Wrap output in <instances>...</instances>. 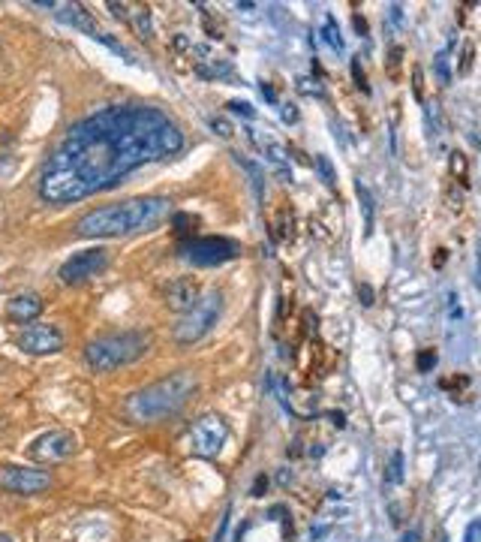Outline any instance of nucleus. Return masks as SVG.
I'll return each mask as SVG.
<instances>
[{
	"instance_id": "1",
	"label": "nucleus",
	"mask_w": 481,
	"mask_h": 542,
	"mask_svg": "<svg viewBox=\"0 0 481 542\" xmlns=\"http://www.w3.org/2000/svg\"><path fill=\"white\" fill-rule=\"evenodd\" d=\"M184 148V133L153 106H109L66 130L40 172L48 205L82 202L112 190L144 163L169 160Z\"/></svg>"
},
{
	"instance_id": "2",
	"label": "nucleus",
	"mask_w": 481,
	"mask_h": 542,
	"mask_svg": "<svg viewBox=\"0 0 481 542\" xmlns=\"http://www.w3.org/2000/svg\"><path fill=\"white\" fill-rule=\"evenodd\" d=\"M169 199L162 196H144V199H127L118 205H105L79 217L75 232L82 239H114V235H130L157 226L169 214Z\"/></svg>"
},
{
	"instance_id": "3",
	"label": "nucleus",
	"mask_w": 481,
	"mask_h": 542,
	"mask_svg": "<svg viewBox=\"0 0 481 542\" xmlns=\"http://www.w3.org/2000/svg\"><path fill=\"white\" fill-rule=\"evenodd\" d=\"M196 386L199 383L190 370H178V374H171V377H162L157 383L144 386L142 392L130 395L127 416L132 422H160V419H166V416H175L192 398Z\"/></svg>"
},
{
	"instance_id": "4",
	"label": "nucleus",
	"mask_w": 481,
	"mask_h": 542,
	"mask_svg": "<svg viewBox=\"0 0 481 542\" xmlns=\"http://www.w3.org/2000/svg\"><path fill=\"white\" fill-rule=\"evenodd\" d=\"M151 347V335L148 331H114V335H102L91 340L84 347V361L88 368L100 370V374H109V370H118L123 365H132L139 361Z\"/></svg>"
},
{
	"instance_id": "5",
	"label": "nucleus",
	"mask_w": 481,
	"mask_h": 542,
	"mask_svg": "<svg viewBox=\"0 0 481 542\" xmlns=\"http://www.w3.org/2000/svg\"><path fill=\"white\" fill-rule=\"evenodd\" d=\"M220 313H223V292H208V296H201L175 326V340L184 347L196 344V340H201L217 326Z\"/></svg>"
},
{
	"instance_id": "6",
	"label": "nucleus",
	"mask_w": 481,
	"mask_h": 542,
	"mask_svg": "<svg viewBox=\"0 0 481 542\" xmlns=\"http://www.w3.org/2000/svg\"><path fill=\"white\" fill-rule=\"evenodd\" d=\"M181 256L192 265H223L229 259H235L240 253V244L232 241V239H223V235H205V239H190V241H181Z\"/></svg>"
},
{
	"instance_id": "7",
	"label": "nucleus",
	"mask_w": 481,
	"mask_h": 542,
	"mask_svg": "<svg viewBox=\"0 0 481 542\" xmlns=\"http://www.w3.org/2000/svg\"><path fill=\"white\" fill-rule=\"evenodd\" d=\"M226 437H229L226 422L220 419V416L208 413V416H201V419L192 422L190 449H192V455H199V458H217L220 449L226 446Z\"/></svg>"
},
{
	"instance_id": "8",
	"label": "nucleus",
	"mask_w": 481,
	"mask_h": 542,
	"mask_svg": "<svg viewBox=\"0 0 481 542\" xmlns=\"http://www.w3.org/2000/svg\"><path fill=\"white\" fill-rule=\"evenodd\" d=\"M105 265H109V250H102V247H93V250H82V253H72L70 259L61 265V271H57V278L63 283H84L96 278Z\"/></svg>"
},
{
	"instance_id": "9",
	"label": "nucleus",
	"mask_w": 481,
	"mask_h": 542,
	"mask_svg": "<svg viewBox=\"0 0 481 542\" xmlns=\"http://www.w3.org/2000/svg\"><path fill=\"white\" fill-rule=\"evenodd\" d=\"M0 488L31 497L45 488H52V476L45 470H31V467H15V464H3L0 467Z\"/></svg>"
},
{
	"instance_id": "10",
	"label": "nucleus",
	"mask_w": 481,
	"mask_h": 542,
	"mask_svg": "<svg viewBox=\"0 0 481 542\" xmlns=\"http://www.w3.org/2000/svg\"><path fill=\"white\" fill-rule=\"evenodd\" d=\"M18 347L31 356H45V353H57L63 347V331L57 326H48V322H36V326H27L18 338Z\"/></svg>"
},
{
	"instance_id": "11",
	"label": "nucleus",
	"mask_w": 481,
	"mask_h": 542,
	"mask_svg": "<svg viewBox=\"0 0 481 542\" xmlns=\"http://www.w3.org/2000/svg\"><path fill=\"white\" fill-rule=\"evenodd\" d=\"M75 437L70 431H48L31 446V458L36 461H63L75 452Z\"/></svg>"
},
{
	"instance_id": "12",
	"label": "nucleus",
	"mask_w": 481,
	"mask_h": 542,
	"mask_svg": "<svg viewBox=\"0 0 481 542\" xmlns=\"http://www.w3.org/2000/svg\"><path fill=\"white\" fill-rule=\"evenodd\" d=\"M199 299H201V296H199V283L192 280V278H178V280H171L169 289H166V304H169L171 310H178V313H187Z\"/></svg>"
},
{
	"instance_id": "13",
	"label": "nucleus",
	"mask_w": 481,
	"mask_h": 542,
	"mask_svg": "<svg viewBox=\"0 0 481 542\" xmlns=\"http://www.w3.org/2000/svg\"><path fill=\"white\" fill-rule=\"evenodd\" d=\"M43 299L36 296V292H22V296H15L13 301L6 304V317L15 319V322H27V319H36L43 313Z\"/></svg>"
},
{
	"instance_id": "14",
	"label": "nucleus",
	"mask_w": 481,
	"mask_h": 542,
	"mask_svg": "<svg viewBox=\"0 0 481 542\" xmlns=\"http://www.w3.org/2000/svg\"><path fill=\"white\" fill-rule=\"evenodd\" d=\"M57 18H61L63 24H72V27H79V31L91 33L93 40H96V33H100V27L93 24L91 13H84L82 6H61V13H57Z\"/></svg>"
},
{
	"instance_id": "15",
	"label": "nucleus",
	"mask_w": 481,
	"mask_h": 542,
	"mask_svg": "<svg viewBox=\"0 0 481 542\" xmlns=\"http://www.w3.org/2000/svg\"><path fill=\"white\" fill-rule=\"evenodd\" d=\"M232 157H235V163H238V166H240V169H244V172L250 175V181H253V190H256V196L262 199V196H265V190H262V181H265L262 169H259V166L253 163V160H247L244 154H240V151H235Z\"/></svg>"
},
{
	"instance_id": "16",
	"label": "nucleus",
	"mask_w": 481,
	"mask_h": 542,
	"mask_svg": "<svg viewBox=\"0 0 481 542\" xmlns=\"http://www.w3.org/2000/svg\"><path fill=\"white\" fill-rule=\"evenodd\" d=\"M196 73L201 75V79H223V75L232 73V63L229 61H199L196 63Z\"/></svg>"
},
{
	"instance_id": "17",
	"label": "nucleus",
	"mask_w": 481,
	"mask_h": 542,
	"mask_svg": "<svg viewBox=\"0 0 481 542\" xmlns=\"http://www.w3.org/2000/svg\"><path fill=\"white\" fill-rule=\"evenodd\" d=\"M355 193H358V202H361V211H364V223H367V232H373V196L370 190L361 184H355Z\"/></svg>"
},
{
	"instance_id": "18",
	"label": "nucleus",
	"mask_w": 481,
	"mask_h": 542,
	"mask_svg": "<svg viewBox=\"0 0 481 542\" xmlns=\"http://www.w3.org/2000/svg\"><path fill=\"white\" fill-rule=\"evenodd\" d=\"M171 223H175V235H178V239H192V232H196V226H199V220H196V217H192V214H175V220H171Z\"/></svg>"
},
{
	"instance_id": "19",
	"label": "nucleus",
	"mask_w": 481,
	"mask_h": 542,
	"mask_svg": "<svg viewBox=\"0 0 481 542\" xmlns=\"http://www.w3.org/2000/svg\"><path fill=\"white\" fill-rule=\"evenodd\" d=\"M322 36H325V43L331 45V49H337L340 52L343 49V40H340V27H337V22H334V15H328L325 18V27H322Z\"/></svg>"
},
{
	"instance_id": "20",
	"label": "nucleus",
	"mask_w": 481,
	"mask_h": 542,
	"mask_svg": "<svg viewBox=\"0 0 481 542\" xmlns=\"http://www.w3.org/2000/svg\"><path fill=\"white\" fill-rule=\"evenodd\" d=\"M316 169H319V175H322V181L328 187H334L337 184V175H334V169H331V160L328 157H316Z\"/></svg>"
},
{
	"instance_id": "21",
	"label": "nucleus",
	"mask_w": 481,
	"mask_h": 542,
	"mask_svg": "<svg viewBox=\"0 0 481 542\" xmlns=\"http://www.w3.org/2000/svg\"><path fill=\"white\" fill-rule=\"evenodd\" d=\"M400 479H403V452H394L388 464V482H400Z\"/></svg>"
},
{
	"instance_id": "22",
	"label": "nucleus",
	"mask_w": 481,
	"mask_h": 542,
	"mask_svg": "<svg viewBox=\"0 0 481 542\" xmlns=\"http://www.w3.org/2000/svg\"><path fill=\"white\" fill-rule=\"evenodd\" d=\"M136 27H139V33L144 36V40H151V36H153V27H151V13H148V9H142V13L136 15Z\"/></svg>"
},
{
	"instance_id": "23",
	"label": "nucleus",
	"mask_w": 481,
	"mask_h": 542,
	"mask_svg": "<svg viewBox=\"0 0 481 542\" xmlns=\"http://www.w3.org/2000/svg\"><path fill=\"white\" fill-rule=\"evenodd\" d=\"M208 123H211V130H214L217 136H223V139H229V136H232V123H229L226 118H217V115H214V118H211Z\"/></svg>"
},
{
	"instance_id": "24",
	"label": "nucleus",
	"mask_w": 481,
	"mask_h": 542,
	"mask_svg": "<svg viewBox=\"0 0 481 542\" xmlns=\"http://www.w3.org/2000/svg\"><path fill=\"white\" fill-rule=\"evenodd\" d=\"M436 75H439V82H442V84H448V82H451V70H448L445 54H439V58H436Z\"/></svg>"
},
{
	"instance_id": "25",
	"label": "nucleus",
	"mask_w": 481,
	"mask_h": 542,
	"mask_svg": "<svg viewBox=\"0 0 481 542\" xmlns=\"http://www.w3.org/2000/svg\"><path fill=\"white\" fill-rule=\"evenodd\" d=\"M352 79H355V84H358L361 91H367V79H364V70H361L358 58H352Z\"/></svg>"
},
{
	"instance_id": "26",
	"label": "nucleus",
	"mask_w": 481,
	"mask_h": 542,
	"mask_svg": "<svg viewBox=\"0 0 481 542\" xmlns=\"http://www.w3.org/2000/svg\"><path fill=\"white\" fill-rule=\"evenodd\" d=\"M229 109L238 112V115H244V118H253L256 115L253 106H250V103H240V100H232V103H229Z\"/></svg>"
},
{
	"instance_id": "27",
	"label": "nucleus",
	"mask_w": 481,
	"mask_h": 542,
	"mask_svg": "<svg viewBox=\"0 0 481 542\" xmlns=\"http://www.w3.org/2000/svg\"><path fill=\"white\" fill-rule=\"evenodd\" d=\"M433 365H436V353H433V349H425V353L418 356V370H430Z\"/></svg>"
},
{
	"instance_id": "28",
	"label": "nucleus",
	"mask_w": 481,
	"mask_h": 542,
	"mask_svg": "<svg viewBox=\"0 0 481 542\" xmlns=\"http://www.w3.org/2000/svg\"><path fill=\"white\" fill-rule=\"evenodd\" d=\"M358 299H361V304H367V308L373 304V289L367 287V283H361V289H358Z\"/></svg>"
},
{
	"instance_id": "29",
	"label": "nucleus",
	"mask_w": 481,
	"mask_h": 542,
	"mask_svg": "<svg viewBox=\"0 0 481 542\" xmlns=\"http://www.w3.org/2000/svg\"><path fill=\"white\" fill-rule=\"evenodd\" d=\"M298 91H301V93H319L316 82H310V79H301V82H298Z\"/></svg>"
},
{
	"instance_id": "30",
	"label": "nucleus",
	"mask_w": 481,
	"mask_h": 542,
	"mask_svg": "<svg viewBox=\"0 0 481 542\" xmlns=\"http://www.w3.org/2000/svg\"><path fill=\"white\" fill-rule=\"evenodd\" d=\"M268 488V479L265 476H256V482H253V491H250V494H253V497H262V491Z\"/></svg>"
},
{
	"instance_id": "31",
	"label": "nucleus",
	"mask_w": 481,
	"mask_h": 542,
	"mask_svg": "<svg viewBox=\"0 0 481 542\" xmlns=\"http://www.w3.org/2000/svg\"><path fill=\"white\" fill-rule=\"evenodd\" d=\"M109 9L114 13V18H130L127 15V6H121V3H109Z\"/></svg>"
},
{
	"instance_id": "32",
	"label": "nucleus",
	"mask_w": 481,
	"mask_h": 542,
	"mask_svg": "<svg viewBox=\"0 0 481 542\" xmlns=\"http://www.w3.org/2000/svg\"><path fill=\"white\" fill-rule=\"evenodd\" d=\"M262 97H265L268 103H277V93H274L271 84H262Z\"/></svg>"
},
{
	"instance_id": "33",
	"label": "nucleus",
	"mask_w": 481,
	"mask_h": 542,
	"mask_svg": "<svg viewBox=\"0 0 481 542\" xmlns=\"http://www.w3.org/2000/svg\"><path fill=\"white\" fill-rule=\"evenodd\" d=\"M283 121H289V123H292V121H298V112H295V106H286V109H283Z\"/></svg>"
},
{
	"instance_id": "34",
	"label": "nucleus",
	"mask_w": 481,
	"mask_h": 542,
	"mask_svg": "<svg viewBox=\"0 0 481 542\" xmlns=\"http://www.w3.org/2000/svg\"><path fill=\"white\" fill-rule=\"evenodd\" d=\"M415 97L421 100V70L418 66H415Z\"/></svg>"
},
{
	"instance_id": "35",
	"label": "nucleus",
	"mask_w": 481,
	"mask_h": 542,
	"mask_svg": "<svg viewBox=\"0 0 481 542\" xmlns=\"http://www.w3.org/2000/svg\"><path fill=\"white\" fill-rule=\"evenodd\" d=\"M355 27H358L361 33H367V24H364V18H355Z\"/></svg>"
},
{
	"instance_id": "36",
	"label": "nucleus",
	"mask_w": 481,
	"mask_h": 542,
	"mask_svg": "<svg viewBox=\"0 0 481 542\" xmlns=\"http://www.w3.org/2000/svg\"><path fill=\"white\" fill-rule=\"evenodd\" d=\"M415 539H418L415 534H406V536H403V542H415Z\"/></svg>"
},
{
	"instance_id": "37",
	"label": "nucleus",
	"mask_w": 481,
	"mask_h": 542,
	"mask_svg": "<svg viewBox=\"0 0 481 542\" xmlns=\"http://www.w3.org/2000/svg\"><path fill=\"white\" fill-rule=\"evenodd\" d=\"M0 542H13V539H9V536H0Z\"/></svg>"
}]
</instances>
